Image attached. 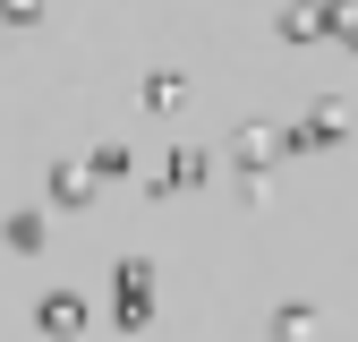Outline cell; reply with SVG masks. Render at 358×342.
<instances>
[{"label": "cell", "mask_w": 358, "mask_h": 342, "mask_svg": "<svg viewBox=\"0 0 358 342\" xmlns=\"http://www.w3.org/2000/svg\"><path fill=\"white\" fill-rule=\"evenodd\" d=\"M9 248H26V256L43 248V223H34V214H17V223H9Z\"/></svg>", "instance_id": "cell-2"}, {"label": "cell", "mask_w": 358, "mask_h": 342, "mask_svg": "<svg viewBox=\"0 0 358 342\" xmlns=\"http://www.w3.org/2000/svg\"><path fill=\"white\" fill-rule=\"evenodd\" d=\"M43 325H52V334H77V325H85V299H69V291L43 299Z\"/></svg>", "instance_id": "cell-1"}]
</instances>
